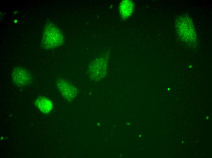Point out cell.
<instances>
[{
    "mask_svg": "<svg viewBox=\"0 0 212 158\" xmlns=\"http://www.w3.org/2000/svg\"><path fill=\"white\" fill-rule=\"evenodd\" d=\"M62 33L57 26L52 23H48L44 29L41 45L46 49L57 48L64 43Z\"/></svg>",
    "mask_w": 212,
    "mask_h": 158,
    "instance_id": "1",
    "label": "cell"
},
{
    "mask_svg": "<svg viewBox=\"0 0 212 158\" xmlns=\"http://www.w3.org/2000/svg\"><path fill=\"white\" fill-rule=\"evenodd\" d=\"M56 85L62 96L68 100H72L77 96V88L65 79L62 78L58 79Z\"/></svg>",
    "mask_w": 212,
    "mask_h": 158,
    "instance_id": "4",
    "label": "cell"
},
{
    "mask_svg": "<svg viewBox=\"0 0 212 158\" xmlns=\"http://www.w3.org/2000/svg\"><path fill=\"white\" fill-rule=\"evenodd\" d=\"M133 9V4L132 1H122L119 6L120 13L122 18L125 19L130 16L132 13Z\"/></svg>",
    "mask_w": 212,
    "mask_h": 158,
    "instance_id": "7",
    "label": "cell"
},
{
    "mask_svg": "<svg viewBox=\"0 0 212 158\" xmlns=\"http://www.w3.org/2000/svg\"><path fill=\"white\" fill-rule=\"evenodd\" d=\"M185 19L179 22L178 25L179 31L181 35L186 40L191 41L195 38V32L194 28L192 23Z\"/></svg>",
    "mask_w": 212,
    "mask_h": 158,
    "instance_id": "5",
    "label": "cell"
},
{
    "mask_svg": "<svg viewBox=\"0 0 212 158\" xmlns=\"http://www.w3.org/2000/svg\"><path fill=\"white\" fill-rule=\"evenodd\" d=\"M107 59L104 57L96 58L88 65L87 74L90 78L93 81H99L104 78L108 71Z\"/></svg>",
    "mask_w": 212,
    "mask_h": 158,
    "instance_id": "2",
    "label": "cell"
},
{
    "mask_svg": "<svg viewBox=\"0 0 212 158\" xmlns=\"http://www.w3.org/2000/svg\"><path fill=\"white\" fill-rule=\"evenodd\" d=\"M35 104L40 111L44 114L49 113L53 108L52 101L48 98L44 96H39L36 100Z\"/></svg>",
    "mask_w": 212,
    "mask_h": 158,
    "instance_id": "6",
    "label": "cell"
},
{
    "mask_svg": "<svg viewBox=\"0 0 212 158\" xmlns=\"http://www.w3.org/2000/svg\"><path fill=\"white\" fill-rule=\"evenodd\" d=\"M12 79L13 83L19 87H23L30 84L32 76L26 68L17 66L14 67L12 72Z\"/></svg>",
    "mask_w": 212,
    "mask_h": 158,
    "instance_id": "3",
    "label": "cell"
}]
</instances>
